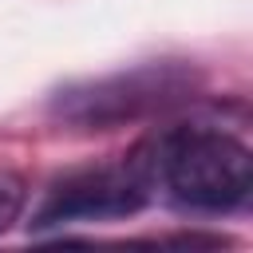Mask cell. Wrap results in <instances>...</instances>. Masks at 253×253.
I'll use <instances>...</instances> for the list:
<instances>
[{"label": "cell", "mask_w": 253, "mask_h": 253, "mask_svg": "<svg viewBox=\"0 0 253 253\" xmlns=\"http://www.w3.org/2000/svg\"><path fill=\"white\" fill-rule=\"evenodd\" d=\"M150 150H154L158 174L166 178V186L182 206L233 210L237 202H245L253 186L249 150L221 130H206V126L174 130L150 142Z\"/></svg>", "instance_id": "cell-1"}, {"label": "cell", "mask_w": 253, "mask_h": 253, "mask_svg": "<svg viewBox=\"0 0 253 253\" xmlns=\"http://www.w3.org/2000/svg\"><path fill=\"white\" fill-rule=\"evenodd\" d=\"M20 206H24V182L8 170H0V233L20 217Z\"/></svg>", "instance_id": "cell-4"}, {"label": "cell", "mask_w": 253, "mask_h": 253, "mask_svg": "<svg viewBox=\"0 0 253 253\" xmlns=\"http://www.w3.org/2000/svg\"><path fill=\"white\" fill-rule=\"evenodd\" d=\"M154 154V150H150ZM158 174L154 158H142V150L126 166H103L75 174L43 198L36 225H67V221H103V217H123L134 213L146 202V182Z\"/></svg>", "instance_id": "cell-2"}, {"label": "cell", "mask_w": 253, "mask_h": 253, "mask_svg": "<svg viewBox=\"0 0 253 253\" xmlns=\"http://www.w3.org/2000/svg\"><path fill=\"white\" fill-rule=\"evenodd\" d=\"M178 91L174 75L170 71H130V75H115V79H103L87 91H71L59 111H67L71 119L79 123H119V119H130L146 107H158L162 99H170Z\"/></svg>", "instance_id": "cell-3"}]
</instances>
